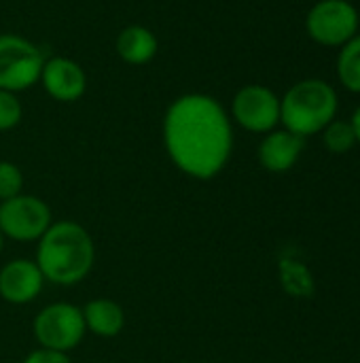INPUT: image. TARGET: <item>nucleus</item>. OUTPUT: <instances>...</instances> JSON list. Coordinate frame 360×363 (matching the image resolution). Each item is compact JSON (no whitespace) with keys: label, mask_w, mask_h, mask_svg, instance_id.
I'll use <instances>...</instances> for the list:
<instances>
[{"label":"nucleus","mask_w":360,"mask_h":363,"mask_svg":"<svg viewBox=\"0 0 360 363\" xmlns=\"http://www.w3.org/2000/svg\"><path fill=\"white\" fill-rule=\"evenodd\" d=\"M360 15L350 0H318L306 17L308 36L323 47H344L359 34Z\"/></svg>","instance_id":"nucleus-5"},{"label":"nucleus","mask_w":360,"mask_h":363,"mask_svg":"<svg viewBox=\"0 0 360 363\" xmlns=\"http://www.w3.org/2000/svg\"><path fill=\"white\" fill-rule=\"evenodd\" d=\"M45 281L72 287L85 281L95 264V245L91 234L76 221H53L38 238L36 259Z\"/></svg>","instance_id":"nucleus-2"},{"label":"nucleus","mask_w":360,"mask_h":363,"mask_svg":"<svg viewBox=\"0 0 360 363\" xmlns=\"http://www.w3.org/2000/svg\"><path fill=\"white\" fill-rule=\"evenodd\" d=\"M45 287V277L32 259H11L0 268V298L8 304H30Z\"/></svg>","instance_id":"nucleus-9"},{"label":"nucleus","mask_w":360,"mask_h":363,"mask_svg":"<svg viewBox=\"0 0 360 363\" xmlns=\"http://www.w3.org/2000/svg\"><path fill=\"white\" fill-rule=\"evenodd\" d=\"M350 2H352V0H350Z\"/></svg>","instance_id":"nucleus-22"},{"label":"nucleus","mask_w":360,"mask_h":363,"mask_svg":"<svg viewBox=\"0 0 360 363\" xmlns=\"http://www.w3.org/2000/svg\"><path fill=\"white\" fill-rule=\"evenodd\" d=\"M51 223V208L36 196L19 194L0 202V232L4 238L34 242L49 230Z\"/></svg>","instance_id":"nucleus-7"},{"label":"nucleus","mask_w":360,"mask_h":363,"mask_svg":"<svg viewBox=\"0 0 360 363\" xmlns=\"http://www.w3.org/2000/svg\"><path fill=\"white\" fill-rule=\"evenodd\" d=\"M163 145L180 172L197 181H210L231 157V119L212 96H180L163 117Z\"/></svg>","instance_id":"nucleus-1"},{"label":"nucleus","mask_w":360,"mask_h":363,"mask_svg":"<svg viewBox=\"0 0 360 363\" xmlns=\"http://www.w3.org/2000/svg\"><path fill=\"white\" fill-rule=\"evenodd\" d=\"M280 281L286 294L293 298H310L316 287L308 266L289 257L280 259Z\"/></svg>","instance_id":"nucleus-14"},{"label":"nucleus","mask_w":360,"mask_h":363,"mask_svg":"<svg viewBox=\"0 0 360 363\" xmlns=\"http://www.w3.org/2000/svg\"><path fill=\"white\" fill-rule=\"evenodd\" d=\"M2 249H4V234L0 232V253H2Z\"/></svg>","instance_id":"nucleus-21"},{"label":"nucleus","mask_w":360,"mask_h":363,"mask_svg":"<svg viewBox=\"0 0 360 363\" xmlns=\"http://www.w3.org/2000/svg\"><path fill=\"white\" fill-rule=\"evenodd\" d=\"M21 121V102L13 91L0 89V132L13 130Z\"/></svg>","instance_id":"nucleus-18"},{"label":"nucleus","mask_w":360,"mask_h":363,"mask_svg":"<svg viewBox=\"0 0 360 363\" xmlns=\"http://www.w3.org/2000/svg\"><path fill=\"white\" fill-rule=\"evenodd\" d=\"M34 338L40 349L70 353L76 349L87 332L83 311L68 302H55L45 306L34 317Z\"/></svg>","instance_id":"nucleus-4"},{"label":"nucleus","mask_w":360,"mask_h":363,"mask_svg":"<svg viewBox=\"0 0 360 363\" xmlns=\"http://www.w3.org/2000/svg\"><path fill=\"white\" fill-rule=\"evenodd\" d=\"M45 57L34 43L17 34H0V89L23 91L40 79Z\"/></svg>","instance_id":"nucleus-6"},{"label":"nucleus","mask_w":360,"mask_h":363,"mask_svg":"<svg viewBox=\"0 0 360 363\" xmlns=\"http://www.w3.org/2000/svg\"><path fill=\"white\" fill-rule=\"evenodd\" d=\"M81 311H83L85 328L93 336L115 338V336L121 334V330L125 325V313L115 300L95 298L91 302H87Z\"/></svg>","instance_id":"nucleus-12"},{"label":"nucleus","mask_w":360,"mask_h":363,"mask_svg":"<svg viewBox=\"0 0 360 363\" xmlns=\"http://www.w3.org/2000/svg\"><path fill=\"white\" fill-rule=\"evenodd\" d=\"M23 363H72L68 353H57V351H47V349H36L32 351Z\"/></svg>","instance_id":"nucleus-19"},{"label":"nucleus","mask_w":360,"mask_h":363,"mask_svg":"<svg viewBox=\"0 0 360 363\" xmlns=\"http://www.w3.org/2000/svg\"><path fill=\"white\" fill-rule=\"evenodd\" d=\"M40 81L47 94L59 102H74L87 89L85 70L70 57H51L45 60L40 70Z\"/></svg>","instance_id":"nucleus-10"},{"label":"nucleus","mask_w":360,"mask_h":363,"mask_svg":"<svg viewBox=\"0 0 360 363\" xmlns=\"http://www.w3.org/2000/svg\"><path fill=\"white\" fill-rule=\"evenodd\" d=\"M337 108L339 98L331 83L323 79H303L280 100V123L284 130L308 138L320 134L335 119Z\"/></svg>","instance_id":"nucleus-3"},{"label":"nucleus","mask_w":360,"mask_h":363,"mask_svg":"<svg viewBox=\"0 0 360 363\" xmlns=\"http://www.w3.org/2000/svg\"><path fill=\"white\" fill-rule=\"evenodd\" d=\"M301 136L289 132V130H272L265 134V138L259 145V162L267 172H286L291 170L303 151Z\"/></svg>","instance_id":"nucleus-11"},{"label":"nucleus","mask_w":360,"mask_h":363,"mask_svg":"<svg viewBox=\"0 0 360 363\" xmlns=\"http://www.w3.org/2000/svg\"><path fill=\"white\" fill-rule=\"evenodd\" d=\"M350 123H352V130H354V136H356V145H360V106L354 111Z\"/></svg>","instance_id":"nucleus-20"},{"label":"nucleus","mask_w":360,"mask_h":363,"mask_svg":"<svg viewBox=\"0 0 360 363\" xmlns=\"http://www.w3.org/2000/svg\"><path fill=\"white\" fill-rule=\"evenodd\" d=\"M337 77L346 89L360 94V34L350 38L344 47H339Z\"/></svg>","instance_id":"nucleus-15"},{"label":"nucleus","mask_w":360,"mask_h":363,"mask_svg":"<svg viewBox=\"0 0 360 363\" xmlns=\"http://www.w3.org/2000/svg\"><path fill=\"white\" fill-rule=\"evenodd\" d=\"M320 134H323L327 151H331L335 155H344V153H348V151H352L356 147V136H354V130H352L350 121L333 119Z\"/></svg>","instance_id":"nucleus-16"},{"label":"nucleus","mask_w":360,"mask_h":363,"mask_svg":"<svg viewBox=\"0 0 360 363\" xmlns=\"http://www.w3.org/2000/svg\"><path fill=\"white\" fill-rule=\"evenodd\" d=\"M231 115L244 130L267 134L280 123V98L265 85H246L233 96Z\"/></svg>","instance_id":"nucleus-8"},{"label":"nucleus","mask_w":360,"mask_h":363,"mask_svg":"<svg viewBox=\"0 0 360 363\" xmlns=\"http://www.w3.org/2000/svg\"><path fill=\"white\" fill-rule=\"evenodd\" d=\"M23 174L13 162H0V202L21 194Z\"/></svg>","instance_id":"nucleus-17"},{"label":"nucleus","mask_w":360,"mask_h":363,"mask_svg":"<svg viewBox=\"0 0 360 363\" xmlns=\"http://www.w3.org/2000/svg\"><path fill=\"white\" fill-rule=\"evenodd\" d=\"M117 53L127 64H134V66L146 64L157 53V38L144 26H127L117 36Z\"/></svg>","instance_id":"nucleus-13"}]
</instances>
